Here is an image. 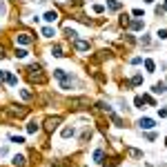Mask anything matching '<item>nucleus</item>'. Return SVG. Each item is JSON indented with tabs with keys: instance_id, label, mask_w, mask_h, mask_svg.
Wrapping results in <instances>:
<instances>
[{
	"instance_id": "obj_1",
	"label": "nucleus",
	"mask_w": 167,
	"mask_h": 167,
	"mask_svg": "<svg viewBox=\"0 0 167 167\" xmlns=\"http://www.w3.org/2000/svg\"><path fill=\"white\" fill-rule=\"evenodd\" d=\"M27 78H29V82H38V85H45V82H47V74L43 71L40 65H31V67L27 69Z\"/></svg>"
},
{
	"instance_id": "obj_2",
	"label": "nucleus",
	"mask_w": 167,
	"mask_h": 167,
	"mask_svg": "<svg viewBox=\"0 0 167 167\" xmlns=\"http://www.w3.org/2000/svg\"><path fill=\"white\" fill-rule=\"evenodd\" d=\"M4 114L13 116V118H25V116L29 114V107H27V105H7V107H4Z\"/></svg>"
},
{
	"instance_id": "obj_3",
	"label": "nucleus",
	"mask_w": 167,
	"mask_h": 167,
	"mask_svg": "<svg viewBox=\"0 0 167 167\" xmlns=\"http://www.w3.org/2000/svg\"><path fill=\"white\" fill-rule=\"evenodd\" d=\"M69 107H74V109H89L91 103H89L87 96H76V98L69 100Z\"/></svg>"
},
{
	"instance_id": "obj_4",
	"label": "nucleus",
	"mask_w": 167,
	"mask_h": 167,
	"mask_svg": "<svg viewBox=\"0 0 167 167\" xmlns=\"http://www.w3.org/2000/svg\"><path fill=\"white\" fill-rule=\"evenodd\" d=\"M63 123V118H60V116H49L47 120H45V132H49L51 134L54 129H58V125Z\"/></svg>"
},
{
	"instance_id": "obj_5",
	"label": "nucleus",
	"mask_w": 167,
	"mask_h": 167,
	"mask_svg": "<svg viewBox=\"0 0 167 167\" xmlns=\"http://www.w3.org/2000/svg\"><path fill=\"white\" fill-rule=\"evenodd\" d=\"M16 40H18V43H22V45H31V43H34V38H31L27 31H20V34H16Z\"/></svg>"
},
{
	"instance_id": "obj_6",
	"label": "nucleus",
	"mask_w": 167,
	"mask_h": 167,
	"mask_svg": "<svg viewBox=\"0 0 167 167\" xmlns=\"http://www.w3.org/2000/svg\"><path fill=\"white\" fill-rule=\"evenodd\" d=\"M138 127H141V129H154L156 123L152 118H141V120H138Z\"/></svg>"
},
{
	"instance_id": "obj_7",
	"label": "nucleus",
	"mask_w": 167,
	"mask_h": 167,
	"mask_svg": "<svg viewBox=\"0 0 167 167\" xmlns=\"http://www.w3.org/2000/svg\"><path fill=\"white\" fill-rule=\"evenodd\" d=\"M74 49L76 51H89V43L87 40H74Z\"/></svg>"
},
{
	"instance_id": "obj_8",
	"label": "nucleus",
	"mask_w": 167,
	"mask_h": 167,
	"mask_svg": "<svg viewBox=\"0 0 167 167\" xmlns=\"http://www.w3.org/2000/svg\"><path fill=\"white\" fill-rule=\"evenodd\" d=\"M94 163L105 165V152H103V149H96V152H94Z\"/></svg>"
},
{
	"instance_id": "obj_9",
	"label": "nucleus",
	"mask_w": 167,
	"mask_h": 167,
	"mask_svg": "<svg viewBox=\"0 0 167 167\" xmlns=\"http://www.w3.org/2000/svg\"><path fill=\"white\" fill-rule=\"evenodd\" d=\"M109 118H111V123L116 125V127H125V123H123V118L120 116H116L114 111H109Z\"/></svg>"
},
{
	"instance_id": "obj_10",
	"label": "nucleus",
	"mask_w": 167,
	"mask_h": 167,
	"mask_svg": "<svg viewBox=\"0 0 167 167\" xmlns=\"http://www.w3.org/2000/svg\"><path fill=\"white\" fill-rule=\"evenodd\" d=\"M11 163L16 165V167H25V165H27V160H25V156L16 154V156H13V160H11Z\"/></svg>"
},
{
	"instance_id": "obj_11",
	"label": "nucleus",
	"mask_w": 167,
	"mask_h": 167,
	"mask_svg": "<svg viewBox=\"0 0 167 167\" xmlns=\"http://www.w3.org/2000/svg\"><path fill=\"white\" fill-rule=\"evenodd\" d=\"M43 18H45V22H56L58 20V11H47Z\"/></svg>"
},
{
	"instance_id": "obj_12",
	"label": "nucleus",
	"mask_w": 167,
	"mask_h": 167,
	"mask_svg": "<svg viewBox=\"0 0 167 167\" xmlns=\"http://www.w3.org/2000/svg\"><path fill=\"white\" fill-rule=\"evenodd\" d=\"M51 56H56V58H63V56H65V49L60 47V45H54V47H51Z\"/></svg>"
},
{
	"instance_id": "obj_13",
	"label": "nucleus",
	"mask_w": 167,
	"mask_h": 167,
	"mask_svg": "<svg viewBox=\"0 0 167 167\" xmlns=\"http://www.w3.org/2000/svg\"><path fill=\"white\" fill-rule=\"evenodd\" d=\"M65 36H67L69 40H76V38H78V31L71 29V27H65Z\"/></svg>"
},
{
	"instance_id": "obj_14",
	"label": "nucleus",
	"mask_w": 167,
	"mask_h": 167,
	"mask_svg": "<svg viewBox=\"0 0 167 167\" xmlns=\"http://www.w3.org/2000/svg\"><path fill=\"white\" fill-rule=\"evenodd\" d=\"M120 7H123V4H120L118 0H107V9H111V11H118Z\"/></svg>"
},
{
	"instance_id": "obj_15",
	"label": "nucleus",
	"mask_w": 167,
	"mask_h": 167,
	"mask_svg": "<svg viewBox=\"0 0 167 167\" xmlns=\"http://www.w3.org/2000/svg\"><path fill=\"white\" fill-rule=\"evenodd\" d=\"M38 127H40V125H38V120H31V123L27 125V132H29V134H34V132H38Z\"/></svg>"
},
{
	"instance_id": "obj_16",
	"label": "nucleus",
	"mask_w": 167,
	"mask_h": 167,
	"mask_svg": "<svg viewBox=\"0 0 167 167\" xmlns=\"http://www.w3.org/2000/svg\"><path fill=\"white\" fill-rule=\"evenodd\" d=\"M54 76H56V78H58V80H63V78H67V76H69V74H67V71H65V69H54Z\"/></svg>"
},
{
	"instance_id": "obj_17",
	"label": "nucleus",
	"mask_w": 167,
	"mask_h": 167,
	"mask_svg": "<svg viewBox=\"0 0 167 167\" xmlns=\"http://www.w3.org/2000/svg\"><path fill=\"white\" fill-rule=\"evenodd\" d=\"M165 82H156V85H154V94H165Z\"/></svg>"
},
{
	"instance_id": "obj_18",
	"label": "nucleus",
	"mask_w": 167,
	"mask_h": 167,
	"mask_svg": "<svg viewBox=\"0 0 167 167\" xmlns=\"http://www.w3.org/2000/svg\"><path fill=\"white\" fill-rule=\"evenodd\" d=\"M74 134H76V129H74V127H65L63 129V138H71Z\"/></svg>"
},
{
	"instance_id": "obj_19",
	"label": "nucleus",
	"mask_w": 167,
	"mask_h": 167,
	"mask_svg": "<svg viewBox=\"0 0 167 167\" xmlns=\"http://www.w3.org/2000/svg\"><path fill=\"white\" fill-rule=\"evenodd\" d=\"M127 154H129V156H134V158H141V156H143V152H138V149H132V147H127Z\"/></svg>"
},
{
	"instance_id": "obj_20",
	"label": "nucleus",
	"mask_w": 167,
	"mask_h": 167,
	"mask_svg": "<svg viewBox=\"0 0 167 167\" xmlns=\"http://www.w3.org/2000/svg\"><path fill=\"white\" fill-rule=\"evenodd\" d=\"M91 138V129H85V132H82V136H80V143H87Z\"/></svg>"
},
{
	"instance_id": "obj_21",
	"label": "nucleus",
	"mask_w": 167,
	"mask_h": 167,
	"mask_svg": "<svg viewBox=\"0 0 167 167\" xmlns=\"http://www.w3.org/2000/svg\"><path fill=\"white\" fill-rule=\"evenodd\" d=\"M129 27H132L134 31H138V29H143V27H145V25H143V20H134V22H132V25H129Z\"/></svg>"
},
{
	"instance_id": "obj_22",
	"label": "nucleus",
	"mask_w": 167,
	"mask_h": 167,
	"mask_svg": "<svg viewBox=\"0 0 167 167\" xmlns=\"http://www.w3.org/2000/svg\"><path fill=\"white\" fill-rule=\"evenodd\" d=\"M134 105H136L138 109H145V100H143V96H138V98L134 100Z\"/></svg>"
},
{
	"instance_id": "obj_23",
	"label": "nucleus",
	"mask_w": 167,
	"mask_h": 167,
	"mask_svg": "<svg viewBox=\"0 0 167 167\" xmlns=\"http://www.w3.org/2000/svg\"><path fill=\"white\" fill-rule=\"evenodd\" d=\"M43 36H45V38H54V29H51V27H45V29H43Z\"/></svg>"
},
{
	"instance_id": "obj_24",
	"label": "nucleus",
	"mask_w": 167,
	"mask_h": 167,
	"mask_svg": "<svg viewBox=\"0 0 167 167\" xmlns=\"http://www.w3.org/2000/svg\"><path fill=\"white\" fill-rule=\"evenodd\" d=\"M27 56H29L27 49H16V58H27Z\"/></svg>"
},
{
	"instance_id": "obj_25",
	"label": "nucleus",
	"mask_w": 167,
	"mask_h": 167,
	"mask_svg": "<svg viewBox=\"0 0 167 167\" xmlns=\"http://www.w3.org/2000/svg\"><path fill=\"white\" fill-rule=\"evenodd\" d=\"M20 96H22L25 100H31V96H34V94H31L29 89H22V91H20Z\"/></svg>"
},
{
	"instance_id": "obj_26",
	"label": "nucleus",
	"mask_w": 167,
	"mask_h": 167,
	"mask_svg": "<svg viewBox=\"0 0 167 167\" xmlns=\"http://www.w3.org/2000/svg\"><path fill=\"white\" fill-rule=\"evenodd\" d=\"M129 25V16L125 13V16H120V27H127Z\"/></svg>"
},
{
	"instance_id": "obj_27",
	"label": "nucleus",
	"mask_w": 167,
	"mask_h": 167,
	"mask_svg": "<svg viewBox=\"0 0 167 167\" xmlns=\"http://www.w3.org/2000/svg\"><path fill=\"white\" fill-rule=\"evenodd\" d=\"M7 80H9V85H18V78L13 76V74H9V76H7Z\"/></svg>"
},
{
	"instance_id": "obj_28",
	"label": "nucleus",
	"mask_w": 167,
	"mask_h": 167,
	"mask_svg": "<svg viewBox=\"0 0 167 167\" xmlns=\"http://www.w3.org/2000/svg\"><path fill=\"white\" fill-rule=\"evenodd\" d=\"M156 36H158L160 40H165L167 38V29H158V34H156Z\"/></svg>"
},
{
	"instance_id": "obj_29",
	"label": "nucleus",
	"mask_w": 167,
	"mask_h": 167,
	"mask_svg": "<svg viewBox=\"0 0 167 167\" xmlns=\"http://www.w3.org/2000/svg\"><path fill=\"white\" fill-rule=\"evenodd\" d=\"M11 143H18V145H20V143H25V138L22 136H11Z\"/></svg>"
},
{
	"instance_id": "obj_30",
	"label": "nucleus",
	"mask_w": 167,
	"mask_h": 167,
	"mask_svg": "<svg viewBox=\"0 0 167 167\" xmlns=\"http://www.w3.org/2000/svg\"><path fill=\"white\" fill-rule=\"evenodd\" d=\"M145 67L149 69V71H154V63H152V60H145Z\"/></svg>"
},
{
	"instance_id": "obj_31",
	"label": "nucleus",
	"mask_w": 167,
	"mask_h": 167,
	"mask_svg": "<svg viewBox=\"0 0 167 167\" xmlns=\"http://www.w3.org/2000/svg\"><path fill=\"white\" fill-rule=\"evenodd\" d=\"M4 80H7V74H4V71H0V85H2Z\"/></svg>"
},
{
	"instance_id": "obj_32",
	"label": "nucleus",
	"mask_w": 167,
	"mask_h": 167,
	"mask_svg": "<svg viewBox=\"0 0 167 167\" xmlns=\"http://www.w3.org/2000/svg\"><path fill=\"white\" fill-rule=\"evenodd\" d=\"M4 11H7V7H4V4L0 2V13H4Z\"/></svg>"
},
{
	"instance_id": "obj_33",
	"label": "nucleus",
	"mask_w": 167,
	"mask_h": 167,
	"mask_svg": "<svg viewBox=\"0 0 167 167\" xmlns=\"http://www.w3.org/2000/svg\"><path fill=\"white\" fill-rule=\"evenodd\" d=\"M165 11H167V0H165Z\"/></svg>"
},
{
	"instance_id": "obj_34",
	"label": "nucleus",
	"mask_w": 167,
	"mask_h": 167,
	"mask_svg": "<svg viewBox=\"0 0 167 167\" xmlns=\"http://www.w3.org/2000/svg\"><path fill=\"white\" fill-rule=\"evenodd\" d=\"M145 2H154V0H145Z\"/></svg>"
},
{
	"instance_id": "obj_35",
	"label": "nucleus",
	"mask_w": 167,
	"mask_h": 167,
	"mask_svg": "<svg viewBox=\"0 0 167 167\" xmlns=\"http://www.w3.org/2000/svg\"><path fill=\"white\" fill-rule=\"evenodd\" d=\"M165 145H167V138H165Z\"/></svg>"
}]
</instances>
